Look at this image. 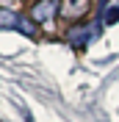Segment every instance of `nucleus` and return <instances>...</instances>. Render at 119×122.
I'll use <instances>...</instances> for the list:
<instances>
[{
    "label": "nucleus",
    "mask_w": 119,
    "mask_h": 122,
    "mask_svg": "<svg viewBox=\"0 0 119 122\" xmlns=\"http://www.w3.org/2000/svg\"><path fill=\"white\" fill-rule=\"evenodd\" d=\"M97 36H100V22H75L72 28H67V42L72 47H86Z\"/></svg>",
    "instance_id": "1"
},
{
    "label": "nucleus",
    "mask_w": 119,
    "mask_h": 122,
    "mask_svg": "<svg viewBox=\"0 0 119 122\" xmlns=\"http://www.w3.org/2000/svg\"><path fill=\"white\" fill-rule=\"evenodd\" d=\"M89 8H91V0H61V17L64 20H72V22H83V17L89 14Z\"/></svg>",
    "instance_id": "2"
},
{
    "label": "nucleus",
    "mask_w": 119,
    "mask_h": 122,
    "mask_svg": "<svg viewBox=\"0 0 119 122\" xmlns=\"http://www.w3.org/2000/svg\"><path fill=\"white\" fill-rule=\"evenodd\" d=\"M58 6H61V0H39L30 8V20L36 25L39 22H50L53 17H58Z\"/></svg>",
    "instance_id": "3"
},
{
    "label": "nucleus",
    "mask_w": 119,
    "mask_h": 122,
    "mask_svg": "<svg viewBox=\"0 0 119 122\" xmlns=\"http://www.w3.org/2000/svg\"><path fill=\"white\" fill-rule=\"evenodd\" d=\"M20 22V14L11 11V8H0V30H17Z\"/></svg>",
    "instance_id": "4"
},
{
    "label": "nucleus",
    "mask_w": 119,
    "mask_h": 122,
    "mask_svg": "<svg viewBox=\"0 0 119 122\" xmlns=\"http://www.w3.org/2000/svg\"><path fill=\"white\" fill-rule=\"evenodd\" d=\"M17 30H20V33H25L28 39H36V36H39V25L33 22L30 17H22V14H20V22H17Z\"/></svg>",
    "instance_id": "5"
},
{
    "label": "nucleus",
    "mask_w": 119,
    "mask_h": 122,
    "mask_svg": "<svg viewBox=\"0 0 119 122\" xmlns=\"http://www.w3.org/2000/svg\"><path fill=\"white\" fill-rule=\"evenodd\" d=\"M103 22H105V25H116V22H119V3H114V6L103 14Z\"/></svg>",
    "instance_id": "6"
}]
</instances>
